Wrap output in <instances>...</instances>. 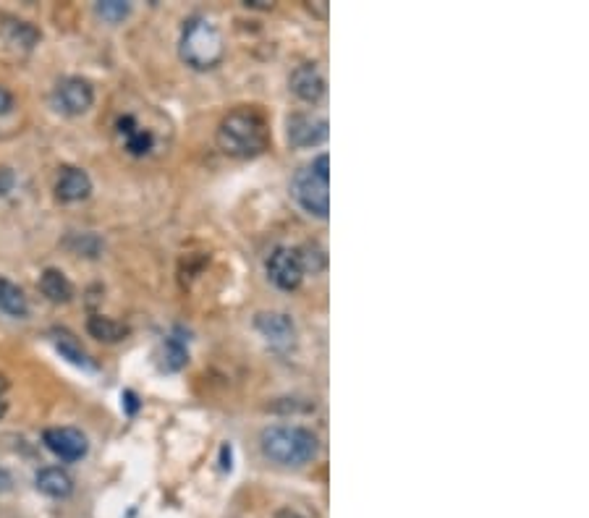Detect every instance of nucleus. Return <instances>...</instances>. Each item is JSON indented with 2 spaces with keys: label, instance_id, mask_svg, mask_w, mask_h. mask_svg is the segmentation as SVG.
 <instances>
[{
  "label": "nucleus",
  "instance_id": "1",
  "mask_svg": "<svg viewBox=\"0 0 589 518\" xmlns=\"http://www.w3.org/2000/svg\"><path fill=\"white\" fill-rule=\"evenodd\" d=\"M218 144L220 150L228 157L236 160H249L268 150L270 144V129L262 113L252 108L231 110L218 129Z\"/></svg>",
  "mask_w": 589,
  "mask_h": 518
},
{
  "label": "nucleus",
  "instance_id": "2",
  "mask_svg": "<svg viewBox=\"0 0 589 518\" xmlns=\"http://www.w3.org/2000/svg\"><path fill=\"white\" fill-rule=\"evenodd\" d=\"M260 450L270 464L299 469L317 456L320 440L315 432L299 427V424H273V427L262 430Z\"/></svg>",
  "mask_w": 589,
  "mask_h": 518
},
{
  "label": "nucleus",
  "instance_id": "3",
  "mask_svg": "<svg viewBox=\"0 0 589 518\" xmlns=\"http://www.w3.org/2000/svg\"><path fill=\"white\" fill-rule=\"evenodd\" d=\"M223 53V35L213 21L205 16H192L186 21L179 40V55L186 66H192L194 71H210L223 61Z\"/></svg>",
  "mask_w": 589,
  "mask_h": 518
},
{
  "label": "nucleus",
  "instance_id": "4",
  "mask_svg": "<svg viewBox=\"0 0 589 518\" xmlns=\"http://www.w3.org/2000/svg\"><path fill=\"white\" fill-rule=\"evenodd\" d=\"M330 157L328 152L317 155L304 168H299L291 181V197L307 215L325 220L330 215Z\"/></svg>",
  "mask_w": 589,
  "mask_h": 518
},
{
  "label": "nucleus",
  "instance_id": "5",
  "mask_svg": "<svg viewBox=\"0 0 589 518\" xmlns=\"http://www.w3.org/2000/svg\"><path fill=\"white\" fill-rule=\"evenodd\" d=\"M268 278L275 288L281 291H296L302 286L304 280V265L302 257H299V249H291V246H278L273 249V254L268 257Z\"/></svg>",
  "mask_w": 589,
  "mask_h": 518
},
{
  "label": "nucleus",
  "instance_id": "6",
  "mask_svg": "<svg viewBox=\"0 0 589 518\" xmlns=\"http://www.w3.org/2000/svg\"><path fill=\"white\" fill-rule=\"evenodd\" d=\"M254 328L257 333L268 341L270 348H275L278 354H288L294 351L299 333H296L294 320L286 312H260L254 317Z\"/></svg>",
  "mask_w": 589,
  "mask_h": 518
},
{
  "label": "nucleus",
  "instance_id": "7",
  "mask_svg": "<svg viewBox=\"0 0 589 518\" xmlns=\"http://www.w3.org/2000/svg\"><path fill=\"white\" fill-rule=\"evenodd\" d=\"M95 103V89L82 76H66L53 92V105L66 116H82Z\"/></svg>",
  "mask_w": 589,
  "mask_h": 518
},
{
  "label": "nucleus",
  "instance_id": "8",
  "mask_svg": "<svg viewBox=\"0 0 589 518\" xmlns=\"http://www.w3.org/2000/svg\"><path fill=\"white\" fill-rule=\"evenodd\" d=\"M42 443L53 456L69 461V464L71 461H82L90 450L87 435L76 427H50V430L42 432Z\"/></svg>",
  "mask_w": 589,
  "mask_h": 518
},
{
  "label": "nucleus",
  "instance_id": "9",
  "mask_svg": "<svg viewBox=\"0 0 589 518\" xmlns=\"http://www.w3.org/2000/svg\"><path fill=\"white\" fill-rule=\"evenodd\" d=\"M328 118L315 116V113H294L286 123V134L291 147H317V144L328 142Z\"/></svg>",
  "mask_w": 589,
  "mask_h": 518
},
{
  "label": "nucleus",
  "instance_id": "10",
  "mask_svg": "<svg viewBox=\"0 0 589 518\" xmlns=\"http://www.w3.org/2000/svg\"><path fill=\"white\" fill-rule=\"evenodd\" d=\"M288 87L304 103H317L325 95V74L317 63H302L291 71Z\"/></svg>",
  "mask_w": 589,
  "mask_h": 518
},
{
  "label": "nucleus",
  "instance_id": "11",
  "mask_svg": "<svg viewBox=\"0 0 589 518\" xmlns=\"http://www.w3.org/2000/svg\"><path fill=\"white\" fill-rule=\"evenodd\" d=\"M92 194V178L87 171L76 168V165H63L55 178V197L71 205V202H82Z\"/></svg>",
  "mask_w": 589,
  "mask_h": 518
},
{
  "label": "nucleus",
  "instance_id": "12",
  "mask_svg": "<svg viewBox=\"0 0 589 518\" xmlns=\"http://www.w3.org/2000/svg\"><path fill=\"white\" fill-rule=\"evenodd\" d=\"M116 129H118V137H121V142H124V147L134 157L147 155V152H152V147H155V137H152V131L142 129L134 116L118 118Z\"/></svg>",
  "mask_w": 589,
  "mask_h": 518
},
{
  "label": "nucleus",
  "instance_id": "13",
  "mask_svg": "<svg viewBox=\"0 0 589 518\" xmlns=\"http://www.w3.org/2000/svg\"><path fill=\"white\" fill-rule=\"evenodd\" d=\"M37 490L42 495H48V498L63 500L69 498L71 492H74V479L69 477V471H63L61 466H48V469H42L37 474Z\"/></svg>",
  "mask_w": 589,
  "mask_h": 518
},
{
  "label": "nucleus",
  "instance_id": "14",
  "mask_svg": "<svg viewBox=\"0 0 589 518\" xmlns=\"http://www.w3.org/2000/svg\"><path fill=\"white\" fill-rule=\"evenodd\" d=\"M40 291L42 296L53 304H69L74 299V283H71L61 270L55 267H48L45 273L40 275Z\"/></svg>",
  "mask_w": 589,
  "mask_h": 518
},
{
  "label": "nucleus",
  "instance_id": "15",
  "mask_svg": "<svg viewBox=\"0 0 589 518\" xmlns=\"http://www.w3.org/2000/svg\"><path fill=\"white\" fill-rule=\"evenodd\" d=\"M87 330L100 343H121L129 335V328H126L124 322L105 317V314H92L90 320H87Z\"/></svg>",
  "mask_w": 589,
  "mask_h": 518
},
{
  "label": "nucleus",
  "instance_id": "16",
  "mask_svg": "<svg viewBox=\"0 0 589 518\" xmlns=\"http://www.w3.org/2000/svg\"><path fill=\"white\" fill-rule=\"evenodd\" d=\"M53 343H55V348H58V354H61L66 362H71L74 367L92 369L90 356H87V351L82 348V343L76 341L74 333H69V330H55Z\"/></svg>",
  "mask_w": 589,
  "mask_h": 518
},
{
  "label": "nucleus",
  "instance_id": "17",
  "mask_svg": "<svg viewBox=\"0 0 589 518\" xmlns=\"http://www.w3.org/2000/svg\"><path fill=\"white\" fill-rule=\"evenodd\" d=\"M0 312H6L8 317L24 320L29 314V301L16 283L0 278Z\"/></svg>",
  "mask_w": 589,
  "mask_h": 518
},
{
  "label": "nucleus",
  "instance_id": "18",
  "mask_svg": "<svg viewBox=\"0 0 589 518\" xmlns=\"http://www.w3.org/2000/svg\"><path fill=\"white\" fill-rule=\"evenodd\" d=\"M189 362V348H186V338L181 335V330H176L173 335L165 338L163 346V369L165 372H179Z\"/></svg>",
  "mask_w": 589,
  "mask_h": 518
},
{
  "label": "nucleus",
  "instance_id": "19",
  "mask_svg": "<svg viewBox=\"0 0 589 518\" xmlns=\"http://www.w3.org/2000/svg\"><path fill=\"white\" fill-rule=\"evenodd\" d=\"M6 35L14 45H21V48H35V42L40 40V32L35 27H29L27 21H11L6 24Z\"/></svg>",
  "mask_w": 589,
  "mask_h": 518
},
{
  "label": "nucleus",
  "instance_id": "20",
  "mask_svg": "<svg viewBox=\"0 0 589 518\" xmlns=\"http://www.w3.org/2000/svg\"><path fill=\"white\" fill-rule=\"evenodd\" d=\"M95 11L103 16L105 21L116 24V21H124L126 16H129L131 6L129 3H124V0H100V3L95 6Z\"/></svg>",
  "mask_w": 589,
  "mask_h": 518
},
{
  "label": "nucleus",
  "instance_id": "21",
  "mask_svg": "<svg viewBox=\"0 0 589 518\" xmlns=\"http://www.w3.org/2000/svg\"><path fill=\"white\" fill-rule=\"evenodd\" d=\"M121 401H124L126 414H129V416L137 414V409H139V398H137V393H134V390H126L124 396H121Z\"/></svg>",
  "mask_w": 589,
  "mask_h": 518
},
{
  "label": "nucleus",
  "instance_id": "22",
  "mask_svg": "<svg viewBox=\"0 0 589 518\" xmlns=\"http://www.w3.org/2000/svg\"><path fill=\"white\" fill-rule=\"evenodd\" d=\"M11 108H14V95L6 87H0V116H6Z\"/></svg>",
  "mask_w": 589,
  "mask_h": 518
},
{
  "label": "nucleus",
  "instance_id": "23",
  "mask_svg": "<svg viewBox=\"0 0 589 518\" xmlns=\"http://www.w3.org/2000/svg\"><path fill=\"white\" fill-rule=\"evenodd\" d=\"M8 411V380L0 375V419L6 416Z\"/></svg>",
  "mask_w": 589,
  "mask_h": 518
},
{
  "label": "nucleus",
  "instance_id": "24",
  "mask_svg": "<svg viewBox=\"0 0 589 518\" xmlns=\"http://www.w3.org/2000/svg\"><path fill=\"white\" fill-rule=\"evenodd\" d=\"M14 186V173L8 171V168H0V194H8Z\"/></svg>",
  "mask_w": 589,
  "mask_h": 518
},
{
  "label": "nucleus",
  "instance_id": "25",
  "mask_svg": "<svg viewBox=\"0 0 589 518\" xmlns=\"http://www.w3.org/2000/svg\"><path fill=\"white\" fill-rule=\"evenodd\" d=\"M309 14L320 16V19H328V3L325 0H317V3H309Z\"/></svg>",
  "mask_w": 589,
  "mask_h": 518
},
{
  "label": "nucleus",
  "instance_id": "26",
  "mask_svg": "<svg viewBox=\"0 0 589 518\" xmlns=\"http://www.w3.org/2000/svg\"><path fill=\"white\" fill-rule=\"evenodd\" d=\"M231 466V445H223V448H220V469L231 471Z\"/></svg>",
  "mask_w": 589,
  "mask_h": 518
},
{
  "label": "nucleus",
  "instance_id": "27",
  "mask_svg": "<svg viewBox=\"0 0 589 518\" xmlns=\"http://www.w3.org/2000/svg\"><path fill=\"white\" fill-rule=\"evenodd\" d=\"M244 6H247V8H265V11H268V8H273V3H268V0H244Z\"/></svg>",
  "mask_w": 589,
  "mask_h": 518
},
{
  "label": "nucleus",
  "instance_id": "28",
  "mask_svg": "<svg viewBox=\"0 0 589 518\" xmlns=\"http://www.w3.org/2000/svg\"><path fill=\"white\" fill-rule=\"evenodd\" d=\"M11 487V474L6 469H0V492H6Z\"/></svg>",
  "mask_w": 589,
  "mask_h": 518
},
{
  "label": "nucleus",
  "instance_id": "29",
  "mask_svg": "<svg viewBox=\"0 0 589 518\" xmlns=\"http://www.w3.org/2000/svg\"><path fill=\"white\" fill-rule=\"evenodd\" d=\"M275 518H304V516H302V513L291 511V508H283V511L275 513Z\"/></svg>",
  "mask_w": 589,
  "mask_h": 518
}]
</instances>
